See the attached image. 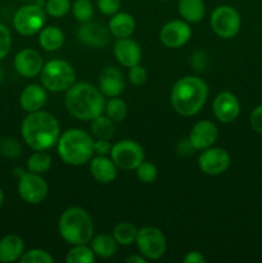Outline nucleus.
<instances>
[{
    "label": "nucleus",
    "mask_w": 262,
    "mask_h": 263,
    "mask_svg": "<svg viewBox=\"0 0 262 263\" xmlns=\"http://www.w3.org/2000/svg\"><path fill=\"white\" fill-rule=\"evenodd\" d=\"M21 134L31 149L48 151L58 143L61 126L51 113L40 109L26 116L21 125Z\"/></svg>",
    "instance_id": "f257e3e1"
},
{
    "label": "nucleus",
    "mask_w": 262,
    "mask_h": 263,
    "mask_svg": "<svg viewBox=\"0 0 262 263\" xmlns=\"http://www.w3.org/2000/svg\"><path fill=\"white\" fill-rule=\"evenodd\" d=\"M64 104L72 117L81 121H92L104 112L105 99L99 87L89 82H79L66 91Z\"/></svg>",
    "instance_id": "f03ea898"
},
{
    "label": "nucleus",
    "mask_w": 262,
    "mask_h": 263,
    "mask_svg": "<svg viewBox=\"0 0 262 263\" xmlns=\"http://www.w3.org/2000/svg\"><path fill=\"white\" fill-rule=\"evenodd\" d=\"M208 98V86L197 76H185L174 85L170 95L171 105L175 112L182 117L195 116Z\"/></svg>",
    "instance_id": "7ed1b4c3"
},
{
    "label": "nucleus",
    "mask_w": 262,
    "mask_h": 263,
    "mask_svg": "<svg viewBox=\"0 0 262 263\" xmlns=\"http://www.w3.org/2000/svg\"><path fill=\"white\" fill-rule=\"evenodd\" d=\"M62 161L69 166H82L94 156V140L82 128H69L62 134L57 143Z\"/></svg>",
    "instance_id": "20e7f679"
},
{
    "label": "nucleus",
    "mask_w": 262,
    "mask_h": 263,
    "mask_svg": "<svg viewBox=\"0 0 262 263\" xmlns=\"http://www.w3.org/2000/svg\"><path fill=\"white\" fill-rule=\"evenodd\" d=\"M58 230L62 239L71 246L87 244L94 235V223L86 211L69 207L59 217Z\"/></svg>",
    "instance_id": "39448f33"
},
{
    "label": "nucleus",
    "mask_w": 262,
    "mask_h": 263,
    "mask_svg": "<svg viewBox=\"0 0 262 263\" xmlns=\"http://www.w3.org/2000/svg\"><path fill=\"white\" fill-rule=\"evenodd\" d=\"M41 85L50 92L67 91L76 81V72L68 62L51 59L40 72Z\"/></svg>",
    "instance_id": "423d86ee"
},
{
    "label": "nucleus",
    "mask_w": 262,
    "mask_h": 263,
    "mask_svg": "<svg viewBox=\"0 0 262 263\" xmlns=\"http://www.w3.org/2000/svg\"><path fill=\"white\" fill-rule=\"evenodd\" d=\"M46 12L36 3H28L15 10L13 15V27L20 35L32 36L45 27Z\"/></svg>",
    "instance_id": "0eeeda50"
},
{
    "label": "nucleus",
    "mask_w": 262,
    "mask_h": 263,
    "mask_svg": "<svg viewBox=\"0 0 262 263\" xmlns=\"http://www.w3.org/2000/svg\"><path fill=\"white\" fill-rule=\"evenodd\" d=\"M211 28L222 39H231L240 31L241 18L238 10L230 5H220L211 14Z\"/></svg>",
    "instance_id": "6e6552de"
},
{
    "label": "nucleus",
    "mask_w": 262,
    "mask_h": 263,
    "mask_svg": "<svg viewBox=\"0 0 262 263\" xmlns=\"http://www.w3.org/2000/svg\"><path fill=\"white\" fill-rule=\"evenodd\" d=\"M139 252L141 256L146 259L156 261L164 254L167 248L166 238L159 229L153 226H145V228L138 230L135 240Z\"/></svg>",
    "instance_id": "1a4fd4ad"
},
{
    "label": "nucleus",
    "mask_w": 262,
    "mask_h": 263,
    "mask_svg": "<svg viewBox=\"0 0 262 263\" xmlns=\"http://www.w3.org/2000/svg\"><path fill=\"white\" fill-rule=\"evenodd\" d=\"M110 158L118 168L131 171L144 161V149L136 141L125 139L112 145Z\"/></svg>",
    "instance_id": "9d476101"
},
{
    "label": "nucleus",
    "mask_w": 262,
    "mask_h": 263,
    "mask_svg": "<svg viewBox=\"0 0 262 263\" xmlns=\"http://www.w3.org/2000/svg\"><path fill=\"white\" fill-rule=\"evenodd\" d=\"M17 189L21 199L28 204H39L48 197V184L35 172H25L18 179Z\"/></svg>",
    "instance_id": "9b49d317"
},
{
    "label": "nucleus",
    "mask_w": 262,
    "mask_h": 263,
    "mask_svg": "<svg viewBox=\"0 0 262 263\" xmlns=\"http://www.w3.org/2000/svg\"><path fill=\"white\" fill-rule=\"evenodd\" d=\"M198 166L203 174L217 176L223 174L230 166V154L221 146H210L200 153Z\"/></svg>",
    "instance_id": "f8f14e48"
},
{
    "label": "nucleus",
    "mask_w": 262,
    "mask_h": 263,
    "mask_svg": "<svg viewBox=\"0 0 262 263\" xmlns=\"http://www.w3.org/2000/svg\"><path fill=\"white\" fill-rule=\"evenodd\" d=\"M190 37H192V28L184 20L170 21L159 32L161 43L170 49L181 48L190 40Z\"/></svg>",
    "instance_id": "ddd939ff"
},
{
    "label": "nucleus",
    "mask_w": 262,
    "mask_h": 263,
    "mask_svg": "<svg viewBox=\"0 0 262 263\" xmlns=\"http://www.w3.org/2000/svg\"><path fill=\"white\" fill-rule=\"evenodd\" d=\"M14 68L18 74L27 79H32L40 74L44 67L43 57L35 49H22L14 57Z\"/></svg>",
    "instance_id": "4468645a"
},
{
    "label": "nucleus",
    "mask_w": 262,
    "mask_h": 263,
    "mask_svg": "<svg viewBox=\"0 0 262 263\" xmlns=\"http://www.w3.org/2000/svg\"><path fill=\"white\" fill-rule=\"evenodd\" d=\"M215 117L222 123H231L240 113V103L238 98L229 91H222L215 98L212 104Z\"/></svg>",
    "instance_id": "2eb2a0df"
},
{
    "label": "nucleus",
    "mask_w": 262,
    "mask_h": 263,
    "mask_svg": "<svg viewBox=\"0 0 262 263\" xmlns=\"http://www.w3.org/2000/svg\"><path fill=\"white\" fill-rule=\"evenodd\" d=\"M217 126L210 120H202L195 123L189 134V143L195 151H204L215 144L217 140Z\"/></svg>",
    "instance_id": "dca6fc26"
},
{
    "label": "nucleus",
    "mask_w": 262,
    "mask_h": 263,
    "mask_svg": "<svg viewBox=\"0 0 262 263\" xmlns=\"http://www.w3.org/2000/svg\"><path fill=\"white\" fill-rule=\"evenodd\" d=\"M77 37L85 45L91 48H104L109 43V28L102 23L87 21L77 30Z\"/></svg>",
    "instance_id": "f3484780"
},
{
    "label": "nucleus",
    "mask_w": 262,
    "mask_h": 263,
    "mask_svg": "<svg viewBox=\"0 0 262 263\" xmlns=\"http://www.w3.org/2000/svg\"><path fill=\"white\" fill-rule=\"evenodd\" d=\"M98 87L104 97H118L125 89V79L122 72L116 67H105L99 74Z\"/></svg>",
    "instance_id": "a211bd4d"
},
{
    "label": "nucleus",
    "mask_w": 262,
    "mask_h": 263,
    "mask_svg": "<svg viewBox=\"0 0 262 263\" xmlns=\"http://www.w3.org/2000/svg\"><path fill=\"white\" fill-rule=\"evenodd\" d=\"M116 59L118 63L123 67H130L139 64L141 59V48L135 40L130 37L118 39L117 43L115 44L113 48Z\"/></svg>",
    "instance_id": "6ab92c4d"
},
{
    "label": "nucleus",
    "mask_w": 262,
    "mask_h": 263,
    "mask_svg": "<svg viewBox=\"0 0 262 263\" xmlns=\"http://www.w3.org/2000/svg\"><path fill=\"white\" fill-rule=\"evenodd\" d=\"M46 102H48V90L43 85H28L22 90L20 95L21 108L27 113L43 109Z\"/></svg>",
    "instance_id": "aec40b11"
},
{
    "label": "nucleus",
    "mask_w": 262,
    "mask_h": 263,
    "mask_svg": "<svg viewBox=\"0 0 262 263\" xmlns=\"http://www.w3.org/2000/svg\"><path fill=\"white\" fill-rule=\"evenodd\" d=\"M117 168L112 158L107 156H97L90 161V172L100 184H109L117 177Z\"/></svg>",
    "instance_id": "412c9836"
},
{
    "label": "nucleus",
    "mask_w": 262,
    "mask_h": 263,
    "mask_svg": "<svg viewBox=\"0 0 262 263\" xmlns=\"http://www.w3.org/2000/svg\"><path fill=\"white\" fill-rule=\"evenodd\" d=\"M25 253V241L21 236L9 234L0 240V262L12 263L20 261Z\"/></svg>",
    "instance_id": "4be33fe9"
},
{
    "label": "nucleus",
    "mask_w": 262,
    "mask_h": 263,
    "mask_svg": "<svg viewBox=\"0 0 262 263\" xmlns=\"http://www.w3.org/2000/svg\"><path fill=\"white\" fill-rule=\"evenodd\" d=\"M109 32L117 39L130 37L136 28L135 18L126 12H117L112 15L108 23Z\"/></svg>",
    "instance_id": "5701e85b"
},
{
    "label": "nucleus",
    "mask_w": 262,
    "mask_h": 263,
    "mask_svg": "<svg viewBox=\"0 0 262 263\" xmlns=\"http://www.w3.org/2000/svg\"><path fill=\"white\" fill-rule=\"evenodd\" d=\"M180 17L188 23H198L205 14V5L203 0H179L177 4Z\"/></svg>",
    "instance_id": "b1692460"
},
{
    "label": "nucleus",
    "mask_w": 262,
    "mask_h": 263,
    "mask_svg": "<svg viewBox=\"0 0 262 263\" xmlns=\"http://www.w3.org/2000/svg\"><path fill=\"white\" fill-rule=\"evenodd\" d=\"M39 44L46 51H57L63 46L64 33L57 26H48L40 31Z\"/></svg>",
    "instance_id": "393cba45"
},
{
    "label": "nucleus",
    "mask_w": 262,
    "mask_h": 263,
    "mask_svg": "<svg viewBox=\"0 0 262 263\" xmlns=\"http://www.w3.org/2000/svg\"><path fill=\"white\" fill-rule=\"evenodd\" d=\"M91 243H90V248L94 252L95 257H100V258H110L117 253V241L115 240L113 236L105 235V234H100L92 238Z\"/></svg>",
    "instance_id": "a878e982"
},
{
    "label": "nucleus",
    "mask_w": 262,
    "mask_h": 263,
    "mask_svg": "<svg viewBox=\"0 0 262 263\" xmlns=\"http://www.w3.org/2000/svg\"><path fill=\"white\" fill-rule=\"evenodd\" d=\"M105 116L112 121L113 123L122 122L126 118L127 115V105L123 102L122 99H120L118 97H113L108 99V102H105L104 107Z\"/></svg>",
    "instance_id": "bb28decb"
},
{
    "label": "nucleus",
    "mask_w": 262,
    "mask_h": 263,
    "mask_svg": "<svg viewBox=\"0 0 262 263\" xmlns=\"http://www.w3.org/2000/svg\"><path fill=\"white\" fill-rule=\"evenodd\" d=\"M138 229L130 222H120L113 229V238L120 246H131L135 243Z\"/></svg>",
    "instance_id": "cd10ccee"
},
{
    "label": "nucleus",
    "mask_w": 262,
    "mask_h": 263,
    "mask_svg": "<svg viewBox=\"0 0 262 263\" xmlns=\"http://www.w3.org/2000/svg\"><path fill=\"white\" fill-rule=\"evenodd\" d=\"M51 167V157L46 151H35L27 161V170L35 174H44Z\"/></svg>",
    "instance_id": "c85d7f7f"
},
{
    "label": "nucleus",
    "mask_w": 262,
    "mask_h": 263,
    "mask_svg": "<svg viewBox=\"0 0 262 263\" xmlns=\"http://www.w3.org/2000/svg\"><path fill=\"white\" fill-rule=\"evenodd\" d=\"M91 133L97 139L109 140L115 134V125L107 116H98L91 121Z\"/></svg>",
    "instance_id": "c756f323"
},
{
    "label": "nucleus",
    "mask_w": 262,
    "mask_h": 263,
    "mask_svg": "<svg viewBox=\"0 0 262 263\" xmlns=\"http://www.w3.org/2000/svg\"><path fill=\"white\" fill-rule=\"evenodd\" d=\"M67 263H94L95 254L86 244L73 246L66 254Z\"/></svg>",
    "instance_id": "7c9ffc66"
},
{
    "label": "nucleus",
    "mask_w": 262,
    "mask_h": 263,
    "mask_svg": "<svg viewBox=\"0 0 262 263\" xmlns=\"http://www.w3.org/2000/svg\"><path fill=\"white\" fill-rule=\"evenodd\" d=\"M71 10L74 20L81 23L90 21L94 15V7L90 0H74Z\"/></svg>",
    "instance_id": "2f4dec72"
},
{
    "label": "nucleus",
    "mask_w": 262,
    "mask_h": 263,
    "mask_svg": "<svg viewBox=\"0 0 262 263\" xmlns=\"http://www.w3.org/2000/svg\"><path fill=\"white\" fill-rule=\"evenodd\" d=\"M71 8V0H46L45 5H44L46 14L53 18L64 17L66 14H68Z\"/></svg>",
    "instance_id": "473e14b6"
},
{
    "label": "nucleus",
    "mask_w": 262,
    "mask_h": 263,
    "mask_svg": "<svg viewBox=\"0 0 262 263\" xmlns=\"http://www.w3.org/2000/svg\"><path fill=\"white\" fill-rule=\"evenodd\" d=\"M21 263H54V258L49 252L40 248H33L25 252L20 259Z\"/></svg>",
    "instance_id": "72a5a7b5"
},
{
    "label": "nucleus",
    "mask_w": 262,
    "mask_h": 263,
    "mask_svg": "<svg viewBox=\"0 0 262 263\" xmlns=\"http://www.w3.org/2000/svg\"><path fill=\"white\" fill-rule=\"evenodd\" d=\"M136 176L144 184H152L157 180L158 176V170L151 162H141L138 167L135 168Z\"/></svg>",
    "instance_id": "f704fd0d"
},
{
    "label": "nucleus",
    "mask_w": 262,
    "mask_h": 263,
    "mask_svg": "<svg viewBox=\"0 0 262 263\" xmlns=\"http://www.w3.org/2000/svg\"><path fill=\"white\" fill-rule=\"evenodd\" d=\"M22 152L20 141L13 138H4L0 141V153L7 158H17Z\"/></svg>",
    "instance_id": "c9c22d12"
},
{
    "label": "nucleus",
    "mask_w": 262,
    "mask_h": 263,
    "mask_svg": "<svg viewBox=\"0 0 262 263\" xmlns=\"http://www.w3.org/2000/svg\"><path fill=\"white\" fill-rule=\"evenodd\" d=\"M12 46V33L5 25L0 23V61L4 59L10 51Z\"/></svg>",
    "instance_id": "e433bc0d"
},
{
    "label": "nucleus",
    "mask_w": 262,
    "mask_h": 263,
    "mask_svg": "<svg viewBox=\"0 0 262 263\" xmlns=\"http://www.w3.org/2000/svg\"><path fill=\"white\" fill-rule=\"evenodd\" d=\"M146 79H148V72L140 64H135V66L130 67L128 69V81L135 86H141L145 84Z\"/></svg>",
    "instance_id": "4c0bfd02"
},
{
    "label": "nucleus",
    "mask_w": 262,
    "mask_h": 263,
    "mask_svg": "<svg viewBox=\"0 0 262 263\" xmlns=\"http://www.w3.org/2000/svg\"><path fill=\"white\" fill-rule=\"evenodd\" d=\"M97 7L103 14L113 15L120 12L121 0H97Z\"/></svg>",
    "instance_id": "58836bf2"
},
{
    "label": "nucleus",
    "mask_w": 262,
    "mask_h": 263,
    "mask_svg": "<svg viewBox=\"0 0 262 263\" xmlns=\"http://www.w3.org/2000/svg\"><path fill=\"white\" fill-rule=\"evenodd\" d=\"M249 123H251V127L253 128L256 133L262 134V104L257 105L251 113V117H249Z\"/></svg>",
    "instance_id": "ea45409f"
},
{
    "label": "nucleus",
    "mask_w": 262,
    "mask_h": 263,
    "mask_svg": "<svg viewBox=\"0 0 262 263\" xmlns=\"http://www.w3.org/2000/svg\"><path fill=\"white\" fill-rule=\"evenodd\" d=\"M110 148L112 145L109 144V141L104 140V139H97L94 141V154L97 156H107L108 153H110Z\"/></svg>",
    "instance_id": "a19ab883"
},
{
    "label": "nucleus",
    "mask_w": 262,
    "mask_h": 263,
    "mask_svg": "<svg viewBox=\"0 0 262 263\" xmlns=\"http://www.w3.org/2000/svg\"><path fill=\"white\" fill-rule=\"evenodd\" d=\"M182 262L184 263H204L205 258L200 252L198 251H190L188 252L186 256L182 258Z\"/></svg>",
    "instance_id": "79ce46f5"
},
{
    "label": "nucleus",
    "mask_w": 262,
    "mask_h": 263,
    "mask_svg": "<svg viewBox=\"0 0 262 263\" xmlns=\"http://www.w3.org/2000/svg\"><path fill=\"white\" fill-rule=\"evenodd\" d=\"M125 262L126 263H146L148 262V259H146L144 256H141V254H139V256L127 257V258L125 259Z\"/></svg>",
    "instance_id": "37998d69"
},
{
    "label": "nucleus",
    "mask_w": 262,
    "mask_h": 263,
    "mask_svg": "<svg viewBox=\"0 0 262 263\" xmlns=\"http://www.w3.org/2000/svg\"><path fill=\"white\" fill-rule=\"evenodd\" d=\"M13 174H14L15 176H18V179H20V177L22 176L23 174H25V171H23V170L21 168V167H15V168L13 170Z\"/></svg>",
    "instance_id": "c03bdc74"
},
{
    "label": "nucleus",
    "mask_w": 262,
    "mask_h": 263,
    "mask_svg": "<svg viewBox=\"0 0 262 263\" xmlns=\"http://www.w3.org/2000/svg\"><path fill=\"white\" fill-rule=\"evenodd\" d=\"M4 199H5L4 192H3L2 187H0V208H2L3 204H4Z\"/></svg>",
    "instance_id": "a18cd8bd"
},
{
    "label": "nucleus",
    "mask_w": 262,
    "mask_h": 263,
    "mask_svg": "<svg viewBox=\"0 0 262 263\" xmlns=\"http://www.w3.org/2000/svg\"><path fill=\"white\" fill-rule=\"evenodd\" d=\"M2 80H3V71L2 68H0V82H2Z\"/></svg>",
    "instance_id": "49530a36"
},
{
    "label": "nucleus",
    "mask_w": 262,
    "mask_h": 263,
    "mask_svg": "<svg viewBox=\"0 0 262 263\" xmlns=\"http://www.w3.org/2000/svg\"><path fill=\"white\" fill-rule=\"evenodd\" d=\"M164 2H171V0H164Z\"/></svg>",
    "instance_id": "de8ad7c7"
}]
</instances>
